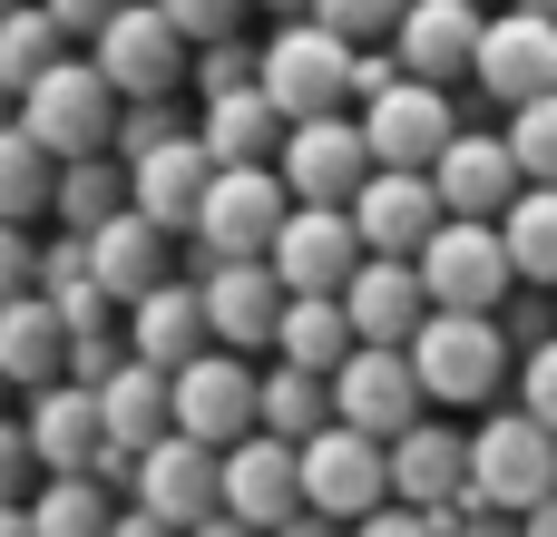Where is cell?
Wrapping results in <instances>:
<instances>
[{
  "mask_svg": "<svg viewBox=\"0 0 557 537\" xmlns=\"http://www.w3.org/2000/svg\"><path fill=\"white\" fill-rule=\"evenodd\" d=\"M411 372H421V401H441V411H499L519 352H509L499 313H431L411 333Z\"/></svg>",
  "mask_w": 557,
  "mask_h": 537,
  "instance_id": "1",
  "label": "cell"
},
{
  "mask_svg": "<svg viewBox=\"0 0 557 537\" xmlns=\"http://www.w3.org/2000/svg\"><path fill=\"white\" fill-rule=\"evenodd\" d=\"M20 127L39 137L49 166L69 157H117V88L98 78V59H59L20 88Z\"/></svg>",
  "mask_w": 557,
  "mask_h": 537,
  "instance_id": "2",
  "label": "cell"
},
{
  "mask_svg": "<svg viewBox=\"0 0 557 537\" xmlns=\"http://www.w3.org/2000/svg\"><path fill=\"white\" fill-rule=\"evenodd\" d=\"M255 88L274 98L284 127H304V117H343V108H352V49H343L323 20H284V29L264 39V59H255Z\"/></svg>",
  "mask_w": 557,
  "mask_h": 537,
  "instance_id": "3",
  "label": "cell"
},
{
  "mask_svg": "<svg viewBox=\"0 0 557 537\" xmlns=\"http://www.w3.org/2000/svg\"><path fill=\"white\" fill-rule=\"evenodd\" d=\"M411 274H421V294H431V313H499V303L519 294L499 225H470V215H441L431 245L411 254Z\"/></svg>",
  "mask_w": 557,
  "mask_h": 537,
  "instance_id": "4",
  "label": "cell"
},
{
  "mask_svg": "<svg viewBox=\"0 0 557 537\" xmlns=\"http://www.w3.org/2000/svg\"><path fill=\"white\" fill-rule=\"evenodd\" d=\"M470 499H480V509H509V519H529L539 499H557V440L519 411V401L470 430Z\"/></svg>",
  "mask_w": 557,
  "mask_h": 537,
  "instance_id": "5",
  "label": "cell"
},
{
  "mask_svg": "<svg viewBox=\"0 0 557 537\" xmlns=\"http://www.w3.org/2000/svg\"><path fill=\"white\" fill-rule=\"evenodd\" d=\"M88 59H98V78L117 88V108H137V98H176L186 68H196V49L176 39V20H166L157 0H127V10L88 39Z\"/></svg>",
  "mask_w": 557,
  "mask_h": 537,
  "instance_id": "6",
  "label": "cell"
},
{
  "mask_svg": "<svg viewBox=\"0 0 557 537\" xmlns=\"http://www.w3.org/2000/svg\"><path fill=\"white\" fill-rule=\"evenodd\" d=\"M294 215V196H284V176L274 166H215V186H206V205H196V254L206 264H264V245H274V225Z\"/></svg>",
  "mask_w": 557,
  "mask_h": 537,
  "instance_id": "7",
  "label": "cell"
},
{
  "mask_svg": "<svg viewBox=\"0 0 557 537\" xmlns=\"http://www.w3.org/2000/svg\"><path fill=\"white\" fill-rule=\"evenodd\" d=\"M304 509L333 519V528H362L372 509H392V450L343 430V421H323L304 440Z\"/></svg>",
  "mask_w": 557,
  "mask_h": 537,
  "instance_id": "8",
  "label": "cell"
},
{
  "mask_svg": "<svg viewBox=\"0 0 557 537\" xmlns=\"http://www.w3.org/2000/svg\"><path fill=\"white\" fill-rule=\"evenodd\" d=\"M166 430L206 440V450L255 440V362L245 352H196L186 372H166Z\"/></svg>",
  "mask_w": 557,
  "mask_h": 537,
  "instance_id": "9",
  "label": "cell"
},
{
  "mask_svg": "<svg viewBox=\"0 0 557 537\" xmlns=\"http://www.w3.org/2000/svg\"><path fill=\"white\" fill-rule=\"evenodd\" d=\"M127 509H147V519H166V528H206V519H225V450H206V440H157V450H137V470H127Z\"/></svg>",
  "mask_w": 557,
  "mask_h": 537,
  "instance_id": "10",
  "label": "cell"
},
{
  "mask_svg": "<svg viewBox=\"0 0 557 537\" xmlns=\"http://www.w3.org/2000/svg\"><path fill=\"white\" fill-rule=\"evenodd\" d=\"M460 137V108H450V88H431V78H392L382 98H362V147H372V166H411V176H431V157Z\"/></svg>",
  "mask_w": 557,
  "mask_h": 537,
  "instance_id": "11",
  "label": "cell"
},
{
  "mask_svg": "<svg viewBox=\"0 0 557 537\" xmlns=\"http://www.w3.org/2000/svg\"><path fill=\"white\" fill-rule=\"evenodd\" d=\"M274 176H284V196H294V205H352V196H362V176H372L362 117H304V127H284Z\"/></svg>",
  "mask_w": 557,
  "mask_h": 537,
  "instance_id": "12",
  "label": "cell"
},
{
  "mask_svg": "<svg viewBox=\"0 0 557 537\" xmlns=\"http://www.w3.org/2000/svg\"><path fill=\"white\" fill-rule=\"evenodd\" d=\"M421 411H431V401H421L411 352H372V342H352V362L333 372V421L362 430V440H401Z\"/></svg>",
  "mask_w": 557,
  "mask_h": 537,
  "instance_id": "13",
  "label": "cell"
},
{
  "mask_svg": "<svg viewBox=\"0 0 557 537\" xmlns=\"http://www.w3.org/2000/svg\"><path fill=\"white\" fill-rule=\"evenodd\" d=\"M20 440H29V460H39L49 479H98V489H127V479L108 470L98 401H88L78 382H49V391H29V421H20Z\"/></svg>",
  "mask_w": 557,
  "mask_h": 537,
  "instance_id": "14",
  "label": "cell"
},
{
  "mask_svg": "<svg viewBox=\"0 0 557 537\" xmlns=\"http://www.w3.org/2000/svg\"><path fill=\"white\" fill-rule=\"evenodd\" d=\"M264 264H274V284H284V294H343V284H352V264H362V235H352V215H343V205H294V215L274 225Z\"/></svg>",
  "mask_w": 557,
  "mask_h": 537,
  "instance_id": "15",
  "label": "cell"
},
{
  "mask_svg": "<svg viewBox=\"0 0 557 537\" xmlns=\"http://www.w3.org/2000/svg\"><path fill=\"white\" fill-rule=\"evenodd\" d=\"M470 78L490 88V108H529V98H548V88H557V20H539V10H499V20L480 29Z\"/></svg>",
  "mask_w": 557,
  "mask_h": 537,
  "instance_id": "16",
  "label": "cell"
},
{
  "mask_svg": "<svg viewBox=\"0 0 557 537\" xmlns=\"http://www.w3.org/2000/svg\"><path fill=\"white\" fill-rule=\"evenodd\" d=\"M519 157H509V137H480V127H460L441 157H431V196H441V215H470V225H499L509 205H519Z\"/></svg>",
  "mask_w": 557,
  "mask_h": 537,
  "instance_id": "17",
  "label": "cell"
},
{
  "mask_svg": "<svg viewBox=\"0 0 557 537\" xmlns=\"http://www.w3.org/2000/svg\"><path fill=\"white\" fill-rule=\"evenodd\" d=\"M343 323H352V342H372V352H411V333L431 323V294H421V274H411L401 254H362L352 284H343Z\"/></svg>",
  "mask_w": 557,
  "mask_h": 537,
  "instance_id": "18",
  "label": "cell"
},
{
  "mask_svg": "<svg viewBox=\"0 0 557 537\" xmlns=\"http://www.w3.org/2000/svg\"><path fill=\"white\" fill-rule=\"evenodd\" d=\"M225 519H245V528H294L304 519V450L294 440H235L225 450Z\"/></svg>",
  "mask_w": 557,
  "mask_h": 537,
  "instance_id": "19",
  "label": "cell"
},
{
  "mask_svg": "<svg viewBox=\"0 0 557 537\" xmlns=\"http://www.w3.org/2000/svg\"><path fill=\"white\" fill-rule=\"evenodd\" d=\"M117 166H127V205H137L157 235H186L196 205H206V186H215V157L196 147V127L166 137V147H147V157H117Z\"/></svg>",
  "mask_w": 557,
  "mask_h": 537,
  "instance_id": "20",
  "label": "cell"
},
{
  "mask_svg": "<svg viewBox=\"0 0 557 537\" xmlns=\"http://www.w3.org/2000/svg\"><path fill=\"white\" fill-rule=\"evenodd\" d=\"M343 215H352L362 254H401V264H411V254L431 245V225H441V196H431V176H411V166H372Z\"/></svg>",
  "mask_w": 557,
  "mask_h": 537,
  "instance_id": "21",
  "label": "cell"
},
{
  "mask_svg": "<svg viewBox=\"0 0 557 537\" xmlns=\"http://www.w3.org/2000/svg\"><path fill=\"white\" fill-rule=\"evenodd\" d=\"M392 450V499L401 509H421V519H441V509H460L470 499V440L450 430V421H411L401 440H382Z\"/></svg>",
  "mask_w": 557,
  "mask_h": 537,
  "instance_id": "22",
  "label": "cell"
},
{
  "mask_svg": "<svg viewBox=\"0 0 557 537\" xmlns=\"http://www.w3.org/2000/svg\"><path fill=\"white\" fill-rule=\"evenodd\" d=\"M480 29H490V10H470V0H411L401 29H392V59H401V78L450 88V78H470Z\"/></svg>",
  "mask_w": 557,
  "mask_h": 537,
  "instance_id": "23",
  "label": "cell"
},
{
  "mask_svg": "<svg viewBox=\"0 0 557 537\" xmlns=\"http://www.w3.org/2000/svg\"><path fill=\"white\" fill-rule=\"evenodd\" d=\"M206 333L215 352H274V323H284V284L274 264H206Z\"/></svg>",
  "mask_w": 557,
  "mask_h": 537,
  "instance_id": "24",
  "label": "cell"
},
{
  "mask_svg": "<svg viewBox=\"0 0 557 537\" xmlns=\"http://www.w3.org/2000/svg\"><path fill=\"white\" fill-rule=\"evenodd\" d=\"M88 401H98V440H108V470L127 479V470H137V450H157V440H166V372H147V362L127 352V362H117V372H108Z\"/></svg>",
  "mask_w": 557,
  "mask_h": 537,
  "instance_id": "25",
  "label": "cell"
},
{
  "mask_svg": "<svg viewBox=\"0 0 557 537\" xmlns=\"http://www.w3.org/2000/svg\"><path fill=\"white\" fill-rule=\"evenodd\" d=\"M127 352L147 362V372H186L196 352H215V333H206V294L196 284H157V294H137L127 303Z\"/></svg>",
  "mask_w": 557,
  "mask_h": 537,
  "instance_id": "26",
  "label": "cell"
},
{
  "mask_svg": "<svg viewBox=\"0 0 557 537\" xmlns=\"http://www.w3.org/2000/svg\"><path fill=\"white\" fill-rule=\"evenodd\" d=\"M78 245H88V284H98L117 313H127L137 294H157V284H166V235H157L137 205H127V215H108V225H98V235H78Z\"/></svg>",
  "mask_w": 557,
  "mask_h": 537,
  "instance_id": "27",
  "label": "cell"
},
{
  "mask_svg": "<svg viewBox=\"0 0 557 537\" xmlns=\"http://www.w3.org/2000/svg\"><path fill=\"white\" fill-rule=\"evenodd\" d=\"M49 382H69V323L39 294H20L0 303V391H49Z\"/></svg>",
  "mask_w": 557,
  "mask_h": 537,
  "instance_id": "28",
  "label": "cell"
},
{
  "mask_svg": "<svg viewBox=\"0 0 557 537\" xmlns=\"http://www.w3.org/2000/svg\"><path fill=\"white\" fill-rule=\"evenodd\" d=\"M196 147H206L215 166H274V147H284V117H274V98H264V88H235V98H206V127H196Z\"/></svg>",
  "mask_w": 557,
  "mask_h": 537,
  "instance_id": "29",
  "label": "cell"
},
{
  "mask_svg": "<svg viewBox=\"0 0 557 537\" xmlns=\"http://www.w3.org/2000/svg\"><path fill=\"white\" fill-rule=\"evenodd\" d=\"M274 362L294 372H343L352 362V323H343V294H284V323H274Z\"/></svg>",
  "mask_w": 557,
  "mask_h": 537,
  "instance_id": "30",
  "label": "cell"
},
{
  "mask_svg": "<svg viewBox=\"0 0 557 537\" xmlns=\"http://www.w3.org/2000/svg\"><path fill=\"white\" fill-rule=\"evenodd\" d=\"M323 421H333V382H323V372H294V362L255 372V430H264V440H294V450H304Z\"/></svg>",
  "mask_w": 557,
  "mask_h": 537,
  "instance_id": "31",
  "label": "cell"
},
{
  "mask_svg": "<svg viewBox=\"0 0 557 537\" xmlns=\"http://www.w3.org/2000/svg\"><path fill=\"white\" fill-rule=\"evenodd\" d=\"M49 215H59V235H98L108 215H127V166L117 157H69L49 176Z\"/></svg>",
  "mask_w": 557,
  "mask_h": 537,
  "instance_id": "32",
  "label": "cell"
},
{
  "mask_svg": "<svg viewBox=\"0 0 557 537\" xmlns=\"http://www.w3.org/2000/svg\"><path fill=\"white\" fill-rule=\"evenodd\" d=\"M499 245H509V274L557 294V186H519V205L499 215Z\"/></svg>",
  "mask_w": 557,
  "mask_h": 537,
  "instance_id": "33",
  "label": "cell"
},
{
  "mask_svg": "<svg viewBox=\"0 0 557 537\" xmlns=\"http://www.w3.org/2000/svg\"><path fill=\"white\" fill-rule=\"evenodd\" d=\"M29 528L39 537H108L117 528V489H98V479H39L29 489Z\"/></svg>",
  "mask_w": 557,
  "mask_h": 537,
  "instance_id": "34",
  "label": "cell"
},
{
  "mask_svg": "<svg viewBox=\"0 0 557 537\" xmlns=\"http://www.w3.org/2000/svg\"><path fill=\"white\" fill-rule=\"evenodd\" d=\"M59 59H69V29H59L39 0H20V10L0 20V98H20V88H29L39 68H59Z\"/></svg>",
  "mask_w": 557,
  "mask_h": 537,
  "instance_id": "35",
  "label": "cell"
},
{
  "mask_svg": "<svg viewBox=\"0 0 557 537\" xmlns=\"http://www.w3.org/2000/svg\"><path fill=\"white\" fill-rule=\"evenodd\" d=\"M49 157H39V137L20 127V117H0V225H29V215H49Z\"/></svg>",
  "mask_w": 557,
  "mask_h": 537,
  "instance_id": "36",
  "label": "cell"
},
{
  "mask_svg": "<svg viewBox=\"0 0 557 537\" xmlns=\"http://www.w3.org/2000/svg\"><path fill=\"white\" fill-rule=\"evenodd\" d=\"M509 157H519L529 186H557V88L529 98V108H509Z\"/></svg>",
  "mask_w": 557,
  "mask_h": 537,
  "instance_id": "37",
  "label": "cell"
},
{
  "mask_svg": "<svg viewBox=\"0 0 557 537\" xmlns=\"http://www.w3.org/2000/svg\"><path fill=\"white\" fill-rule=\"evenodd\" d=\"M401 10H411V0H313L304 20H323L343 49H382V39L401 29Z\"/></svg>",
  "mask_w": 557,
  "mask_h": 537,
  "instance_id": "38",
  "label": "cell"
},
{
  "mask_svg": "<svg viewBox=\"0 0 557 537\" xmlns=\"http://www.w3.org/2000/svg\"><path fill=\"white\" fill-rule=\"evenodd\" d=\"M255 59H264V49H245V39H206L196 68H186V88H196V98H235V88H255Z\"/></svg>",
  "mask_w": 557,
  "mask_h": 537,
  "instance_id": "39",
  "label": "cell"
},
{
  "mask_svg": "<svg viewBox=\"0 0 557 537\" xmlns=\"http://www.w3.org/2000/svg\"><path fill=\"white\" fill-rule=\"evenodd\" d=\"M157 10L176 20V39H186V49H206V39H235L255 0H157Z\"/></svg>",
  "mask_w": 557,
  "mask_h": 537,
  "instance_id": "40",
  "label": "cell"
},
{
  "mask_svg": "<svg viewBox=\"0 0 557 537\" xmlns=\"http://www.w3.org/2000/svg\"><path fill=\"white\" fill-rule=\"evenodd\" d=\"M509 382H519V411H529V421H539V430L557 440V342H539V352H529Z\"/></svg>",
  "mask_w": 557,
  "mask_h": 537,
  "instance_id": "41",
  "label": "cell"
},
{
  "mask_svg": "<svg viewBox=\"0 0 557 537\" xmlns=\"http://www.w3.org/2000/svg\"><path fill=\"white\" fill-rule=\"evenodd\" d=\"M499 333H509V352L529 362L539 342H557V303L548 294H509V303H499Z\"/></svg>",
  "mask_w": 557,
  "mask_h": 537,
  "instance_id": "42",
  "label": "cell"
},
{
  "mask_svg": "<svg viewBox=\"0 0 557 537\" xmlns=\"http://www.w3.org/2000/svg\"><path fill=\"white\" fill-rule=\"evenodd\" d=\"M117 362H127V342H117V333H69V382H78V391H98Z\"/></svg>",
  "mask_w": 557,
  "mask_h": 537,
  "instance_id": "43",
  "label": "cell"
},
{
  "mask_svg": "<svg viewBox=\"0 0 557 537\" xmlns=\"http://www.w3.org/2000/svg\"><path fill=\"white\" fill-rule=\"evenodd\" d=\"M20 294H39V245H29V225H0V303H20Z\"/></svg>",
  "mask_w": 557,
  "mask_h": 537,
  "instance_id": "44",
  "label": "cell"
},
{
  "mask_svg": "<svg viewBox=\"0 0 557 537\" xmlns=\"http://www.w3.org/2000/svg\"><path fill=\"white\" fill-rule=\"evenodd\" d=\"M29 440H20V421H0V509H29Z\"/></svg>",
  "mask_w": 557,
  "mask_h": 537,
  "instance_id": "45",
  "label": "cell"
},
{
  "mask_svg": "<svg viewBox=\"0 0 557 537\" xmlns=\"http://www.w3.org/2000/svg\"><path fill=\"white\" fill-rule=\"evenodd\" d=\"M39 10H49V20H59L69 39H98V29H108V20H117L127 0H39Z\"/></svg>",
  "mask_w": 557,
  "mask_h": 537,
  "instance_id": "46",
  "label": "cell"
},
{
  "mask_svg": "<svg viewBox=\"0 0 557 537\" xmlns=\"http://www.w3.org/2000/svg\"><path fill=\"white\" fill-rule=\"evenodd\" d=\"M441 537H519V519H509V509H480V499H460V509L441 519Z\"/></svg>",
  "mask_w": 557,
  "mask_h": 537,
  "instance_id": "47",
  "label": "cell"
},
{
  "mask_svg": "<svg viewBox=\"0 0 557 537\" xmlns=\"http://www.w3.org/2000/svg\"><path fill=\"white\" fill-rule=\"evenodd\" d=\"M441 519H450V509H441ZM441 519H421V509H401V499H392V509H372L352 537H441Z\"/></svg>",
  "mask_w": 557,
  "mask_h": 537,
  "instance_id": "48",
  "label": "cell"
},
{
  "mask_svg": "<svg viewBox=\"0 0 557 537\" xmlns=\"http://www.w3.org/2000/svg\"><path fill=\"white\" fill-rule=\"evenodd\" d=\"M392 78H401V59H392V49H352V98H382Z\"/></svg>",
  "mask_w": 557,
  "mask_h": 537,
  "instance_id": "49",
  "label": "cell"
},
{
  "mask_svg": "<svg viewBox=\"0 0 557 537\" xmlns=\"http://www.w3.org/2000/svg\"><path fill=\"white\" fill-rule=\"evenodd\" d=\"M108 537H176V528H166V519H147V509H117V528H108Z\"/></svg>",
  "mask_w": 557,
  "mask_h": 537,
  "instance_id": "50",
  "label": "cell"
},
{
  "mask_svg": "<svg viewBox=\"0 0 557 537\" xmlns=\"http://www.w3.org/2000/svg\"><path fill=\"white\" fill-rule=\"evenodd\" d=\"M519 537H557V499H539V509L519 519Z\"/></svg>",
  "mask_w": 557,
  "mask_h": 537,
  "instance_id": "51",
  "label": "cell"
},
{
  "mask_svg": "<svg viewBox=\"0 0 557 537\" xmlns=\"http://www.w3.org/2000/svg\"><path fill=\"white\" fill-rule=\"evenodd\" d=\"M274 537H352V528H333V519H313V509H304L294 528H274Z\"/></svg>",
  "mask_w": 557,
  "mask_h": 537,
  "instance_id": "52",
  "label": "cell"
},
{
  "mask_svg": "<svg viewBox=\"0 0 557 537\" xmlns=\"http://www.w3.org/2000/svg\"><path fill=\"white\" fill-rule=\"evenodd\" d=\"M186 537H264V528H245V519H206V528H186Z\"/></svg>",
  "mask_w": 557,
  "mask_h": 537,
  "instance_id": "53",
  "label": "cell"
},
{
  "mask_svg": "<svg viewBox=\"0 0 557 537\" xmlns=\"http://www.w3.org/2000/svg\"><path fill=\"white\" fill-rule=\"evenodd\" d=\"M0 537H39V528H29V509H0Z\"/></svg>",
  "mask_w": 557,
  "mask_h": 537,
  "instance_id": "54",
  "label": "cell"
},
{
  "mask_svg": "<svg viewBox=\"0 0 557 537\" xmlns=\"http://www.w3.org/2000/svg\"><path fill=\"white\" fill-rule=\"evenodd\" d=\"M255 10H274V20H304V10H313V0H255Z\"/></svg>",
  "mask_w": 557,
  "mask_h": 537,
  "instance_id": "55",
  "label": "cell"
},
{
  "mask_svg": "<svg viewBox=\"0 0 557 537\" xmlns=\"http://www.w3.org/2000/svg\"><path fill=\"white\" fill-rule=\"evenodd\" d=\"M509 10H539V20H557V0H509Z\"/></svg>",
  "mask_w": 557,
  "mask_h": 537,
  "instance_id": "56",
  "label": "cell"
},
{
  "mask_svg": "<svg viewBox=\"0 0 557 537\" xmlns=\"http://www.w3.org/2000/svg\"><path fill=\"white\" fill-rule=\"evenodd\" d=\"M10 10H20V0H0V20H10Z\"/></svg>",
  "mask_w": 557,
  "mask_h": 537,
  "instance_id": "57",
  "label": "cell"
},
{
  "mask_svg": "<svg viewBox=\"0 0 557 537\" xmlns=\"http://www.w3.org/2000/svg\"><path fill=\"white\" fill-rule=\"evenodd\" d=\"M0 117H10V108H0Z\"/></svg>",
  "mask_w": 557,
  "mask_h": 537,
  "instance_id": "58",
  "label": "cell"
},
{
  "mask_svg": "<svg viewBox=\"0 0 557 537\" xmlns=\"http://www.w3.org/2000/svg\"><path fill=\"white\" fill-rule=\"evenodd\" d=\"M470 10H480V0H470Z\"/></svg>",
  "mask_w": 557,
  "mask_h": 537,
  "instance_id": "59",
  "label": "cell"
},
{
  "mask_svg": "<svg viewBox=\"0 0 557 537\" xmlns=\"http://www.w3.org/2000/svg\"><path fill=\"white\" fill-rule=\"evenodd\" d=\"M548 303H557V294H548Z\"/></svg>",
  "mask_w": 557,
  "mask_h": 537,
  "instance_id": "60",
  "label": "cell"
}]
</instances>
